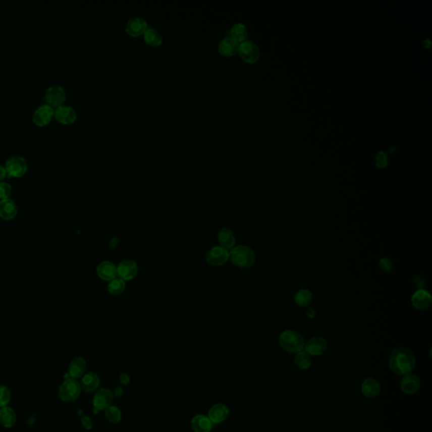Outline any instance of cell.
<instances>
[{
    "label": "cell",
    "instance_id": "obj_40",
    "mask_svg": "<svg viewBox=\"0 0 432 432\" xmlns=\"http://www.w3.org/2000/svg\"><path fill=\"white\" fill-rule=\"evenodd\" d=\"M6 176H7V173H6V167L0 165V182H2L6 178Z\"/></svg>",
    "mask_w": 432,
    "mask_h": 432
},
{
    "label": "cell",
    "instance_id": "obj_33",
    "mask_svg": "<svg viewBox=\"0 0 432 432\" xmlns=\"http://www.w3.org/2000/svg\"><path fill=\"white\" fill-rule=\"evenodd\" d=\"M11 393L7 387L0 385V408L8 405L11 402Z\"/></svg>",
    "mask_w": 432,
    "mask_h": 432
},
{
    "label": "cell",
    "instance_id": "obj_7",
    "mask_svg": "<svg viewBox=\"0 0 432 432\" xmlns=\"http://www.w3.org/2000/svg\"><path fill=\"white\" fill-rule=\"evenodd\" d=\"M67 99V93L62 85H53L49 86L45 93L46 104L53 106L63 105Z\"/></svg>",
    "mask_w": 432,
    "mask_h": 432
},
{
    "label": "cell",
    "instance_id": "obj_17",
    "mask_svg": "<svg viewBox=\"0 0 432 432\" xmlns=\"http://www.w3.org/2000/svg\"><path fill=\"white\" fill-rule=\"evenodd\" d=\"M96 273L99 278L102 281H110L116 278L118 276L116 265L109 261H103L98 264Z\"/></svg>",
    "mask_w": 432,
    "mask_h": 432
},
{
    "label": "cell",
    "instance_id": "obj_6",
    "mask_svg": "<svg viewBox=\"0 0 432 432\" xmlns=\"http://www.w3.org/2000/svg\"><path fill=\"white\" fill-rule=\"evenodd\" d=\"M238 53L244 62L253 64L259 60L260 49L252 41H245L239 44Z\"/></svg>",
    "mask_w": 432,
    "mask_h": 432
},
{
    "label": "cell",
    "instance_id": "obj_24",
    "mask_svg": "<svg viewBox=\"0 0 432 432\" xmlns=\"http://www.w3.org/2000/svg\"><path fill=\"white\" fill-rule=\"evenodd\" d=\"M100 384V378L95 372H89L83 376L81 380V389L86 393H92L97 389Z\"/></svg>",
    "mask_w": 432,
    "mask_h": 432
},
{
    "label": "cell",
    "instance_id": "obj_21",
    "mask_svg": "<svg viewBox=\"0 0 432 432\" xmlns=\"http://www.w3.org/2000/svg\"><path fill=\"white\" fill-rule=\"evenodd\" d=\"M381 392V385L372 377L366 378L361 384V393L364 396L373 399Z\"/></svg>",
    "mask_w": 432,
    "mask_h": 432
},
{
    "label": "cell",
    "instance_id": "obj_16",
    "mask_svg": "<svg viewBox=\"0 0 432 432\" xmlns=\"http://www.w3.org/2000/svg\"><path fill=\"white\" fill-rule=\"evenodd\" d=\"M400 388L403 393L408 395H413L419 391L420 388V382L416 375L408 373L404 375L400 382Z\"/></svg>",
    "mask_w": 432,
    "mask_h": 432
},
{
    "label": "cell",
    "instance_id": "obj_20",
    "mask_svg": "<svg viewBox=\"0 0 432 432\" xmlns=\"http://www.w3.org/2000/svg\"><path fill=\"white\" fill-rule=\"evenodd\" d=\"M229 415V409L223 404H213L208 411V417L212 423H222L227 419Z\"/></svg>",
    "mask_w": 432,
    "mask_h": 432
},
{
    "label": "cell",
    "instance_id": "obj_38",
    "mask_svg": "<svg viewBox=\"0 0 432 432\" xmlns=\"http://www.w3.org/2000/svg\"><path fill=\"white\" fill-rule=\"evenodd\" d=\"M81 424H82L83 427L86 429H90L93 427V423L90 420V417L83 416L82 419H81Z\"/></svg>",
    "mask_w": 432,
    "mask_h": 432
},
{
    "label": "cell",
    "instance_id": "obj_2",
    "mask_svg": "<svg viewBox=\"0 0 432 432\" xmlns=\"http://www.w3.org/2000/svg\"><path fill=\"white\" fill-rule=\"evenodd\" d=\"M279 344L284 350L296 354L304 350L306 343L300 333L295 330H286L280 335Z\"/></svg>",
    "mask_w": 432,
    "mask_h": 432
},
{
    "label": "cell",
    "instance_id": "obj_5",
    "mask_svg": "<svg viewBox=\"0 0 432 432\" xmlns=\"http://www.w3.org/2000/svg\"><path fill=\"white\" fill-rule=\"evenodd\" d=\"M81 386L74 378H69L63 383L59 389V397L62 401L73 402L80 397Z\"/></svg>",
    "mask_w": 432,
    "mask_h": 432
},
{
    "label": "cell",
    "instance_id": "obj_11",
    "mask_svg": "<svg viewBox=\"0 0 432 432\" xmlns=\"http://www.w3.org/2000/svg\"><path fill=\"white\" fill-rule=\"evenodd\" d=\"M138 265L136 262L132 260H124L119 263L117 267L118 276L123 281H131L135 278L138 274Z\"/></svg>",
    "mask_w": 432,
    "mask_h": 432
},
{
    "label": "cell",
    "instance_id": "obj_29",
    "mask_svg": "<svg viewBox=\"0 0 432 432\" xmlns=\"http://www.w3.org/2000/svg\"><path fill=\"white\" fill-rule=\"evenodd\" d=\"M295 302L300 307H306L308 306L312 301V293L311 291L306 289H302L297 291L295 296Z\"/></svg>",
    "mask_w": 432,
    "mask_h": 432
},
{
    "label": "cell",
    "instance_id": "obj_1",
    "mask_svg": "<svg viewBox=\"0 0 432 432\" xmlns=\"http://www.w3.org/2000/svg\"><path fill=\"white\" fill-rule=\"evenodd\" d=\"M416 364L414 353L408 348H397L389 358V368L397 375H406L411 372Z\"/></svg>",
    "mask_w": 432,
    "mask_h": 432
},
{
    "label": "cell",
    "instance_id": "obj_13",
    "mask_svg": "<svg viewBox=\"0 0 432 432\" xmlns=\"http://www.w3.org/2000/svg\"><path fill=\"white\" fill-rule=\"evenodd\" d=\"M327 341L321 337H313L305 344L304 350L312 356L321 355L327 350Z\"/></svg>",
    "mask_w": 432,
    "mask_h": 432
},
{
    "label": "cell",
    "instance_id": "obj_30",
    "mask_svg": "<svg viewBox=\"0 0 432 432\" xmlns=\"http://www.w3.org/2000/svg\"><path fill=\"white\" fill-rule=\"evenodd\" d=\"M294 361L296 367H298L301 370H307L311 367V356L305 350H301L300 352L296 353Z\"/></svg>",
    "mask_w": 432,
    "mask_h": 432
},
{
    "label": "cell",
    "instance_id": "obj_14",
    "mask_svg": "<svg viewBox=\"0 0 432 432\" xmlns=\"http://www.w3.org/2000/svg\"><path fill=\"white\" fill-rule=\"evenodd\" d=\"M147 29H148V23L144 18H141V17H134V18L129 19L128 23H127L126 27H125L127 33L133 37H137V36L144 35Z\"/></svg>",
    "mask_w": 432,
    "mask_h": 432
},
{
    "label": "cell",
    "instance_id": "obj_37",
    "mask_svg": "<svg viewBox=\"0 0 432 432\" xmlns=\"http://www.w3.org/2000/svg\"><path fill=\"white\" fill-rule=\"evenodd\" d=\"M412 282H413V285H414L416 288H418V290H419V289H423L424 285H425V281H424V278L422 276H414Z\"/></svg>",
    "mask_w": 432,
    "mask_h": 432
},
{
    "label": "cell",
    "instance_id": "obj_35",
    "mask_svg": "<svg viewBox=\"0 0 432 432\" xmlns=\"http://www.w3.org/2000/svg\"><path fill=\"white\" fill-rule=\"evenodd\" d=\"M389 164V159L386 153L384 151L378 152L375 156V165L379 168H385Z\"/></svg>",
    "mask_w": 432,
    "mask_h": 432
},
{
    "label": "cell",
    "instance_id": "obj_41",
    "mask_svg": "<svg viewBox=\"0 0 432 432\" xmlns=\"http://www.w3.org/2000/svg\"><path fill=\"white\" fill-rule=\"evenodd\" d=\"M123 394H124V390H123L121 388H117V389H115V391H114V395L118 397V398L121 397L122 395H123Z\"/></svg>",
    "mask_w": 432,
    "mask_h": 432
},
{
    "label": "cell",
    "instance_id": "obj_26",
    "mask_svg": "<svg viewBox=\"0 0 432 432\" xmlns=\"http://www.w3.org/2000/svg\"><path fill=\"white\" fill-rule=\"evenodd\" d=\"M218 241H219L221 247H224L226 249H232L234 247L236 243V237L233 232L227 228H222L218 233Z\"/></svg>",
    "mask_w": 432,
    "mask_h": 432
},
{
    "label": "cell",
    "instance_id": "obj_9",
    "mask_svg": "<svg viewBox=\"0 0 432 432\" xmlns=\"http://www.w3.org/2000/svg\"><path fill=\"white\" fill-rule=\"evenodd\" d=\"M228 259H229L228 250L220 246L213 247L206 253V262L213 266L223 265L228 261Z\"/></svg>",
    "mask_w": 432,
    "mask_h": 432
},
{
    "label": "cell",
    "instance_id": "obj_39",
    "mask_svg": "<svg viewBox=\"0 0 432 432\" xmlns=\"http://www.w3.org/2000/svg\"><path fill=\"white\" fill-rule=\"evenodd\" d=\"M119 381H120L121 384H123L124 386H127L130 383V376L127 373H122L120 376H119Z\"/></svg>",
    "mask_w": 432,
    "mask_h": 432
},
{
    "label": "cell",
    "instance_id": "obj_32",
    "mask_svg": "<svg viewBox=\"0 0 432 432\" xmlns=\"http://www.w3.org/2000/svg\"><path fill=\"white\" fill-rule=\"evenodd\" d=\"M105 414L106 419L112 424H119V422L121 421V410L117 406L111 405L108 407L107 409H105Z\"/></svg>",
    "mask_w": 432,
    "mask_h": 432
},
{
    "label": "cell",
    "instance_id": "obj_31",
    "mask_svg": "<svg viewBox=\"0 0 432 432\" xmlns=\"http://www.w3.org/2000/svg\"><path fill=\"white\" fill-rule=\"evenodd\" d=\"M126 287L125 281L120 278H115L108 284L107 289L109 293L114 296H119L124 292Z\"/></svg>",
    "mask_w": 432,
    "mask_h": 432
},
{
    "label": "cell",
    "instance_id": "obj_8",
    "mask_svg": "<svg viewBox=\"0 0 432 432\" xmlns=\"http://www.w3.org/2000/svg\"><path fill=\"white\" fill-rule=\"evenodd\" d=\"M54 118V108L48 104H43L36 108L32 116V121L37 126H46Z\"/></svg>",
    "mask_w": 432,
    "mask_h": 432
},
{
    "label": "cell",
    "instance_id": "obj_15",
    "mask_svg": "<svg viewBox=\"0 0 432 432\" xmlns=\"http://www.w3.org/2000/svg\"><path fill=\"white\" fill-rule=\"evenodd\" d=\"M114 395L109 389H102L95 394L93 399V406L96 410H105L111 406Z\"/></svg>",
    "mask_w": 432,
    "mask_h": 432
},
{
    "label": "cell",
    "instance_id": "obj_3",
    "mask_svg": "<svg viewBox=\"0 0 432 432\" xmlns=\"http://www.w3.org/2000/svg\"><path fill=\"white\" fill-rule=\"evenodd\" d=\"M229 258L235 266L247 268L254 263L256 256L252 248L247 246H237L230 251Z\"/></svg>",
    "mask_w": 432,
    "mask_h": 432
},
{
    "label": "cell",
    "instance_id": "obj_36",
    "mask_svg": "<svg viewBox=\"0 0 432 432\" xmlns=\"http://www.w3.org/2000/svg\"><path fill=\"white\" fill-rule=\"evenodd\" d=\"M378 266L379 267L381 268L384 272H390L392 269H393V262H392V260L389 257H382L381 259L379 260V262H378Z\"/></svg>",
    "mask_w": 432,
    "mask_h": 432
},
{
    "label": "cell",
    "instance_id": "obj_10",
    "mask_svg": "<svg viewBox=\"0 0 432 432\" xmlns=\"http://www.w3.org/2000/svg\"><path fill=\"white\" fill-rule=\"evenodd\" d=\"M54 118L63 124H72L77 119V113L71 105H61L55 108Z\"/></svg>",
    "mask_w": 432,
    "mask_h": 432
},
{
    "label": "cell",
    "instance_id": "obj_28",
    "mask_svg": "<svg viewBox=\"0 0 432 432\" xmlns=\"http://www.w3.org/2000/svg\"><path fill=\"white\" fill-rule=\"evenodd\" d=\"M247 34L248 31L244 24L236 23L232 26L229 36L236 40L237 42H243L247 39Z\"/></svg>",
    "mask_w": 432,
    "mask_h": 432
},
{
    "label": "cell",
    "instance_id": "obj_25",
    "mask_svg": "<svg viewBox=\"0 0 432 432\" xmlns=\"http://www.w3.org/2000/svg\"><path fill=\"white\" fill-rule=\"evenodd\" d=\"M16 412L11 407L6 406L0 409V424L5 428H11L16 424Z\"/></svg>",
    "mask_w": 432,
    "mask_h": 432
},
{
    "label": "cell",
    "instance_id": "obj_19",
    "mask_svg": "<svg viewBox=\"0 0 432 432\" xmlns=\"http://www.w3.org/2000/svg\"><path fill=\"white\" fill-rule=\"evenodd\" d=\"M17 206L11 198L0 200V217L5 221H12L17 215Z\"/></svg>",
    "mask_w": 432,
    "mask_h": 432
},
{
    "label": "cell",
    "instance_id": "obj_42",
    "mask_svg": "<svg viewBox=\"0 0 432 432\" xmlns=\"http://www.w3.org/2000/svg\"><path fill=\"white\" fill-rule=\"evenodd\" d=\"M306 314H307V316H310V317H312V316H311V315H313L314 316L315 311H314L313 309H309L308 311H307V312H306Z\"/></svg>",
    "mask_w": 432,
    "mask_h": 432
},
{
    "label": "cell",
    "instance_id": "obj_4",
    "mask_svg": "<svg viewBox=\"0 0 432 432\" xmlns=\"http://www.w3.org/2000/svg\"><path fill=\"white\" fill-rule=\"evenodd\" d=\"M5 167L8 178H21L28 170V163L26 158L17 154L9 157Z\"/></svg>",
    "mask_w": 432,
    "mask_h": 432
},
{
    "label": "cell",
    "instance_id": "obj_18",
    "mask_svg": "<svg viewBox=\"0 0 432 432\" xmlns=\"http://www.w3.org/2000/svg\"><path fill=\"white\" fill-rule=\"evenodd\" d=\"M239 42L231 37L227 36L220 41L218 45V52L224 57H232L238 51Z\"/></svg>",
    "mask_w": 432,
    "mask_h": 432
},
{
    "label": "cell",
    "instance_id": "obj_12",
    "mask_svg": "<svg viewBox=\"0 0 432 432\" xmlns=\"http://www.w3.org/2000/svg\"><path fill=\"white\" fill-rule=\"evenodd\" d=\"M411 302L414 308L419 311H424L431 305L432 297L428 291L424 289H419L412 296Z\"/></svg>",
    "mask_w": 432,
    "mask_h": 432
},
{
    "label": "cell",
    "instance_id": "obj_27",
    "mask_svg": "<svg viewBox=\"0 0 432 432\" xmlns=\"http://www.w3.org/2000/svg\"><path fill=\"white\" fill-rule=\"evenodd\" d=\"M144 39L148 45L154 47L160 46L163 42L161 34L154 27H148L144 33Z\"/></svg>",
    "mask_w": 432,
    "mask_h": 432
},
{
    "label": "cell",
    "instance_id": "obj_34",
    "mask_svg": "<svg viewBox=\"0 0 432 432\" xmlns=\"http://www.w3.org/2000/svg\"><path fill=\"white\" fill-rule=\"evenodd\" d=\"M12 193V187L7 182H0V199L10 198Z\"/></svg>",
    "mask_w": 432,
    "mask_h": 432
},
{
    "label": "cell",
    "instance_id": "obj_23",
    "mask_svg": "<svg viewBox=\"0 0 432 432\" xmlns=\"http://www.w3.org/2000/svg\"><path fill=\"white\" fill-rule=\"evenodd\" d=\"M86 369V361L83 357H75L69 365V375L70 377L76 379L83 375Z\"/></svg>",
    "mask_w": 432,
    "mask_h": 432
},
{
    "label": "cell",
    "instance_id": "obj_22",
    "mask_svg": "<svg viewBox=\"0 0 432 432\" xmlns=\"http://www.w3.org/2000/svg\"><path fill=\"white\" fill-rule=\"evenodd\" d=\"M213 423L208 416L198 414L191 421V428L193 432H210Z\"/></svg>",
    "mask_w": 432,
    "mask_h": 432
}]
</instances>
